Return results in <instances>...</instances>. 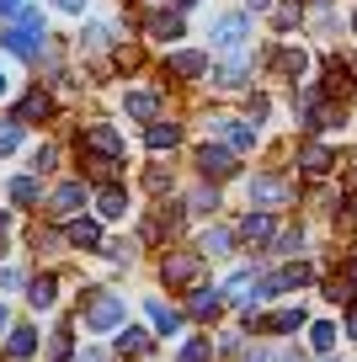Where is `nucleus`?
<instances>
[{
	"mask_svg": "<svg viewBox=\"0 0 357 362\" xmlns=\"http://www.w3.org/2000/svg\"><path fill=\"white\" fill-rule=\"evenodd\" d=\"M86 325L91 330H118V325H123V293L91 288V293H86Z\"/></svg>",
	"mask_w": 357,
	"mask_h": 362,
	"instance_id": "f257e3e1",
	"label": "nucleus"
},
{
	"mask_svg": "<svg viewBox=\"0 0 357 362\" xmlns=\"http://www.w3.org/2000/svg\"><path fill=\"white\" fill-rule=\"evenodd\" d=\"M80 149H86L91 160H123V134L107 123H91L86 134H80Z\"/></svg>",
	"mask_w": 357,
	"mask_h": 362,
	"instance_id": "f03ea898",
	"label": "nucleus"
},
{
	"mask_svg": "<svg viewBox=\"0 0 357 362\" xmlns=\"http://www.w3.org/2000/svg\"><path fill=\"white\" fill-rule=\"evenodd\" d=\"M198 272H203V250H176V256L160 261V277H166V288L198 283Z\"/></svg>",
	"mask_w": 357,
	"mask_h": 362,
	"instance_id": "7ed1b4c3",
	"label": "nucleus"
},
{
	"mask_svg": "<svg viewBox=\"0 0 357 362\" xmlns=\"http://www.w3.org/2000/svg\"><path fill=\"white\" fill-rule=\"evenodd\" d=\"M198 176H203V181H224V176H234V149H224V144H203V149H198Z\"/></svg>",
	"mask_w": 357,
	"mask_h": 362,
	"instance_id": "20e7f679",
	"label": "nucleus"
},
{
	"mask_svg": "<svg viewBox=\"0 0 357 362\" xmlns=\"http://www.w3.org/2000/svg\"><path fill=\"white\" fill-rule=\"evenodd\" d=\"M208 128L230 139V149H234V155L256 144V123H246V117H224V112H213V117H208Z\"/></svg>",
	"mask_w": 357,
	"mask_h": 362,
	"instance_id": "39448f33",
	"label": "nucleus"
},
{
	"mask_svg": "<svg viewBox=\"0 0 357 362\" xmlns=\"http://www.w3.org/2000/svg\"><path fill=\"white\" fill-rule=\"evenodd\" d=\"M80 208H86V187H80V181H59L54 197H48V214L54 218H80Z\"/></svg>",
	"mask_w": 357,
	"mask_h": 362,
	"instance_id": "423d86ee",
	"label": "nucleus"
},
{
	"mask_svg": "<svg viewBox=\"0 0 357 362\" xmlns=\"http://www.w3.org/2000/svg\"><path fill=\"white\" fill-rule=\"evenodd\" d=\"M208 75H213V86H224V90H240V86L251 80V59L240 54V48H234V54L224 59L219 69H208Z\"/></svg>",
	"mask_w": 357,
	"mask_h": 362,
	"instance_id": "0eeeda50",
	"label": "nucleus"
},
{
	"mask_svg": "<svg viewBox=\"0 0 357 362\" xmlns=\"http://www.w3.org/2000/svg\"><path fill=\"white\" fill-rule=\"evenodd\" d=\"M288 197H293V187L283 176H251V203L278 208V203H288Z\"/></svg>",
	"mask_w": 357,
	"mask_h": 362,
	"instance_id": "6e6552de",
	"label": "nucleus"
},
{
	"mask_svg": "<svg viewBox=\"0 0 357 362\" xmlns=\"http://www.w3.org/2000/svg\"><path fill=\"white\" fill-rule=\"evenodd\" d=\"M0 43L11 48L16 59H33V64H38V54H43V33H27V27H6Z\"/></svg>",
	"mask_w": 357,
	"mask_h": 362,
	"instance_id": "1a4fd4ad",
	"label": "nucleus"
},
{
	"mask_svg": "<svg viewBox=\"0 0 357 362\" xmlns=\"http://www.w3.org/2000/svg\"><path fill=\"white\" fill-rule=\"evenodd\" d=\"M64 240L75 250H96L101 245V224L96 218H64Z\"/></svg>",
	"mask_w": 357,
	"mask_h": 362,
	"instance_id": "9d476101",
	"label": "nucleus"
},
{
	"mask_svg": "<svg viewBox=\"0 0 357 362\" xmlns=\"http://www.w3.org/2000/svg\"><path fill=\"white\" fill-rule=\"evenodd\" d=\"M272 235H278V218L272 214H246L240 218V240H246V245H267Z\"/></svg>",
	"mask_w": 357,
	"mask_h": 362,
	"instance_id": "9b49d317",
	"label": "nucleus"
},
{
	"mask_svg": "<svg viewBox=\"0 0 357 362\" xmlns=\"http://www.w3.org/2000/svg\"><path fill=\"white\" fill-rule=\"evenodd\" d=\"M246 33H251V16H224V22L213 27V43H219V48H240Z\"/></svg>",
	"mask_w": 357,
	"mask_h": 362,
	"instance_id": "f8f14e48",
	"label": "nucleus"
},
{
	"mask_svg": "<svg viewBox=\"0 0 357 362\" xmlns=\"http://www.w3.org/2000/svg\"><path fill=\"white\" fill-rule=\"evenodd\" d=\"M304 69H310L304 48H278V54H272V75H283V80H299Z\"/></svg>",
	"mask_w": 357,
	"mask_h": 362,
	"instance_id": "ddd939ff",
	"label": "nucleus"
},
{
	"mask_svg": "<svg viewBox=\"0 0 357 362\" xmlns=\"http://www.w3.org/2000/svg\"><path fill=\"white\" fill-rule=\"evenodd\" d=\"M166 69H171V75H208V59H203V54H192V48H176V54H166Z\"/></svg>",
	"mask_w": 357,
	"mask_h": 362,
	"instance_id": "4468645a",
	"label": "nucleus"
},
{
	"mask_svg": "<svg viewBox=\"0 0 357 362\" xmlns=\"http://www.w3.org/2000/svg\"><path fill=\"white\" fill-rule=\"evenodd\" d=\"M33 351H38V330L33 325H16L11 336H6V357H11V362H27Z\"/></svg>",
	"mask_w": 357,
	"mask_h": 362,
	"instance_id": "2eb2a0df",
	"label": "nucleus"
},
{
	"mask_svg": "<svg viewBox=\"0 0 357 362\" xmlns=\"http://www.w3.org/2000/svg\"><path fill=\"white\" fill-rule=\"evenodd\" d=\"M96 214H101V218H123V214H128V192L118 187V181H107V187H101V197H96Z\"/></svg>",
	"mask_w": 357,
	"mask_h": 362,
	"instance_id": "dca6fc26",
	"label": "nucleus"
},
{
	"mask_svg": "<svg viewBox=\"0 0 357 362\" xmlns=\"http://www.w3.org/2000/svg\"><path fill=\"white\" fill-rule=\"evenodd\" d=\"M48 112H54V96H48V90H27V96H22V102H16V117H22V123H33V117H48Z\"/></svg>",
	"mask_w": 357,
	"mask_h": 362,
	"instance_id": "f3484780",
	"label": "nucleus"
},
{
	"mask_svg": "<svg viewBox=\"0 0 357 362\" xmlns=\"http://www.w3.org/2000/svg\"><path fill=\"white\" fill-rule=\"evenodd\" d=\"M123 107H128V117H139V123H155V117H160V96H155V90H134Z\"/></svg>",
	"mask_w": 357,
	"mask_h": 362,
	"instance_id": "a211bd4d",
	"label": "nucleus"
},
{
	"mask_svg": "<svg viewBox=\"0 0 357 362\" xmlns=\"http://www.w3.org/2000/svg\"><path fill=\"white\" fill-rule=\"evenodd\" d=\"M299 325H304V309H272V315L261 320V330H272V336H293Z\"/></svg>",
	"mask_w": 357,
	"mask_h": 362,
	"instance_id": "6ab92c4d",
	"label": "nucleus"
},
{
	"mask_svg": "<svg viewBox=\"0 0 357 362\" xmlns=\"http://www.w3.org/2000/svg\"><path fill=\"white\" fill-rule=\"evenodd\" d=\"M299 165H304V176H325V170L336 165V155H331V149H325V144H304Z\"/></svg>",
	"mask_w": 357,
	"mask_h": 362,
	"instance_id": "aec40b11",
	"label": "nucleus"
},
{
	"mask_svg": "<svg viewBox=\"0 0 357 362\" xmlns=\"http://www.w3.org/2000/svg\"><path fill=\"white\" fill-rule=\"evenodd\" d=\"M230 245H234V229H203V235H198L203 256H230Z\"/></svg>",
	"mask_w": 357,
	"mask_h": 362,
	"instance_id": "412c9836",
	"label": "nucleus"
},
{
	"mask_svg": "<svg viewBox=\"0 0 357 362\" xmlns=\"http://www.w3.org/2000/svg\"><path fill=\"white\" fill-rule=\"evenodd\" d=\"M219 304H224L219 288H192V298H187V309H192L198 320H213V315H219Z\"/></svg>",
	"mask_w": 357,
	"mask_h": 362,
	"instance_id": "4be33fe9",
	"label": "nucleus"
},
{
	"mask_svg": "<svg viewBox=\"0 0 357 362\" xmlns=\"http://www.w3.org/2000/svg\"><path fill=\"white\" fill-rule=\"evenodd\" d=\"M144 315H149V325H155V330H166V336H171V330H181V315H176L171 304H160V298H149V304H144Z\"/></svg>",
	"mask_w": 357,
	"mask_h": 362,
	"instance_id": "5701e85b",
	"label": "nucleus"
},
{
	"mask_svg": "<svg viewBox=\"0 0 357 362\" xmlns=\"http://www.w3.org/2000/svg\"><path fill=\"white\" fill-rule=\"evenodd\" d=\"M144 144H149V149H176V144H181V128H176V123H149Z\"/></svg>",
	"mask_w": 357,
	"mask_h": 362,
	"instance_id": "b1692460",
	"label": "nucleus"
},
{
	"mask_svg": "<svg viewBox=\"0 0 357 362\" xmlns=\"http://www.w3.org/2000/svg\"><path fill=\"white\" fill-rule=\"evenodd\" d=\"M144 33L149 37H181V16L176 11H160V16H149V22H144Z\"/></svg>",
	"mask_w": 357,
	"mask_h": 362,
	"instance_id": "393cba45",
	"label": "nucleus"
},
{
	"mask_svg": "<svg viewBox=\"0 0 357 362\" xmlns=\"http://www.w3.org/2000/svg\"><path fill=\"white\" fill-rule=\"evenodd\" d=\"M27 304H33V309H48V304H54V277H48V272L27 283Z\"/></svg>",
	"mask_w": 357,
	"mask_h": 362,
	"instance_id": "a878e982",
	"label": "nucleus"
},
{
	"mask_svg": "<svg viewBox=\"0 0 357 362\" xmlns=\"http://www.w3.org/2000/svg\"><path fill=\"white\" fill-rule=\"evenodd\" d=\"M11 203H16V208H33V203H38V170L11 181Z\"/></svg>",
	"mask_w": 357,
	"mask_h": 362,
	"instance_id": "bb28decb",
	"label": "nucleus"
},
{
	"mask_svg": "<svg viewBox=\"0 0 357 362\" xmlns=\"http://www.w3.org/2000/svg\"><path fill=\"white\" fill-rule=\"evenodd\" d=\"M112 346L128 351V357H134V351H149V330H123V336H112Z\"/></svg>",
	"mask_w": 357,
	"mask_h": 362,
	"instance_id": "cd10ccee",
	"label": "nucleus"
},
{
	"mask_svg": "<svg viewBox=\"0 0 357 362\" xmlns=\"http://www.w3.org/2000/svg\"><path fill=\"white\" fill-rule=\"evenodd\" d=\"M16 144H22V117H6L0 123V155H11Z\"/></svg>",
	"mask_w": 357,
	"mask_h": 362,
	"instance_id": "c85d7f7f",
	"label": "nucleus"
},
{
	"mask_svg": "<svg viewBox=\"0 0 357 362\" xmlns=\"http://www.w3.org/2000/svg\"><path fill=\"white\" fill-rule=\"evenodd\" d=\"M181 362H213V346H208V336L187 341V346H181Z\"/></svg>",
	"mask_w": 357,
	"mask_h": 362,
	"instance_id": "c756f323",
	"label": "nucleus"
},
{
	"mask_svg": "<svg viewBox=\"0 0 357 362\" xmlns=\"http://www.w3.org/2000/svg\"><path fill=\"white\" fill-rule=\"evenodd\" d=\"M299 245H304V240H299V229H293V235H272V250H278V256H293Z\"/></svg>",
	"mask_w": 357,
	"mask_h": 362,
	"instance_id": "7c9ffc66",
	"label": "nucleus"
},
{
	"mask_svg": "<svg viewBox=\"0 0 357 362\" xmlns=\"http://www.w3.org/2000/svg\"><path fill=\"white\" fill-rule=\"evenodd\" d=\"M187 208H198V214H213L219 208V197H213V187H203V192H192V203Z\"/></svg>",
	"mask_w": 357,
	"mask_h": 362,
	"instance_id": "2f4dec72",
	"label": "nucleus"
},
{
	"mask_svg": "<svg viewBox=\"0 0 357 362\" xmlns=\"http://www.w3.org/2000/svg\"><path fill=\"white\" fill-rule=\"evenodd\" d=\"M310 336H314V351H331L336 346V325H314Z\"/></svg>",
	"mask_w": 357,
	"mask_h": 362,
	"instance_id": "473e14b6",
	"label": "nucleus"
},
{
	"mask_svg": "<svg viewBox=\"0 0 357 362\" xmlns=\"http://www.w3.org/2000/svg\"><path fill=\"white\" fill-rule=\"evenodd\" d=\"M16 27H27V33H43V37H48V27H43V16H38V11H33V6H27V11H22V16H16Z\"/></svg>",
	"mask_w": 357,
	"mask_h": 362,
	"instance_id": "72a5a7b5",
	"label": "nucleus"
},
{
	"mask_svg": "<svg viewBox=\"0 0 357 362\" xmlns=\"http://www.w3.org/2000/svg\"><path fill=\"white\" fill-rule=\"evenodd\" d=\"M86 43H91V48H107V43H112V27H91Z\"/></svg>",
	"mask_w": 357,
	"mask_h": 362,
	"instance_id": "f704fd0d",
	"label": "nucleus"
},
{
	"mask_svg": "<svg viewBox=\"0 0 357 362\" xmlns=\"http://www.w3.org/2000/svg\"><path fill=\"white\" fill-rule=\"evenodd\" d=\"M149 192H171V170H149Z\"/></svg>",
	"mask_w": 357,
	"mask_h": 362,
	"instance_id": "c9c22d12",
	"label": "nucleus"
},
{
	"mask_svg": "<svg viewBox=\"0 0 357 362\" xmlns=\"http://www.w3.org/2000/svg\"><path fill=\"white\" fill-rule=\"evenodd\" d=\"M48 165H54V144H43V149L33 155V170H48Z\"/></svg>",
	"mask_w": 357,
	"mask_h": 362,
	"instance_id": "e433bc0d",
	"label": "nucleus"
},
{
	"mask_svg": "<svg viewBox=\"0 0 357 362\" xmlns=\"http://www.w3.org/2000/svg\"><path fill=\"white\" fill-rule=\"evenodd\" d=\"M22 11H27V0H0V16H11V22H16Z\"/></svg>",
	"mask_w": 357,
	"mask_h": 362,
	"instance_id": "4c0bfd02",
	"label": "nucleus"
},
{
	"mask_svg": "<svg viewBox=\"0 0 357 362\" xmlns=\"http://www.w3.org/2000/svg\"><path fill=\"white\" fill-rule=\"evenodd\" d=\"M299 22V6H278V27H293Z\"/></svg>",
	"mask_w": 357,
	"mask_h": 362,
	"instance_id": "58836bf2",
	"label": "nucleus"
},
{
	"mask_svg": "<svg viewBox=\"0 0 357 362\" xmlns=\"http://www.w3.org/2000/svg\"><path fill=\"white\" fill-rule=\"evenodd\" d=\"M59 11H69V16H75V11H86V0H59Z\"/></svg>",
	"mask_w": 357,
	"mask_h": 362,
	"instance_id": "ea45409f",
	"label": "nucleus"
},
{
	"mask_svg": "<svg viewBox=\"0 0 357 362\" xmlns=\"http://www.w3.org/2000/svg\"><path fill=\"white\" fill-rule=\"evenodd\" d=\"M346 283H352V298H357V261L346 267Z\"/></svg>",
	"mask_w": 357,
	"mask_h": 362,
	"instance_id": "a19ab883",
	"label": "nucleus"
},
{
	"mask_svg": "<svg viewBox=\"0 0 357 362\" xmlns=\"http://www.w3.org/2000/svg\"><path fill=\"white\" fill-rule=\"evenodd\" d=\"M6 229H11V214H6V208H0V240H6Z\"/></svg>",
	"mask_w": 357,
	"mask_h": 362,
	"instance_id": "79ce46f5",
	"label": "nucleus"
},
{
	"mask_svg": "<svg viewBox=\"0 0 357 362\" xmlns=\"http://www.w3.org/2000/svg\"><path fill=\"white\" fill-rule=\"evenodd\" d=\"M80 362H107V357H101V351H80Z\"/></svg>",
	"mask_w": 357,
	"mask_h": 362,
	"instance_id": "37998d69",
	"label": "nucleus"
},
{
	"mask_svg": "<svg viewBox=\"0 0 357 362\" xmlns=\"http://www.w3.org/2000/svg\"><path fill=\"white\" fill-rule=\"evenodd\" d=\"M346 330H352V336H357V304H352V315H346Z\"/></svg>",
	"mask_w": 357,
	"mask_h": 362,
	"instance_id": "c03bdc74",
	"label": "nucleus"
},
{
	"mask_svg": "<svg viewBox=\"0 0 357 362\" xmlns=\"http://www.w3.org/2000/svg\"><path fill=\"white\" fill-rule=\"evenodd\" d=\"M246 6H251V11H267V6H272V0H246Z\"/></svg>",
	"mask_w": 357,
	"mask_h": 362,
	"instance_id": "a18cd8bd",
	"label": "nucleus"
},
{
	"mask_svg": "<svg viewBox=\"0 0 357 362\" xmlns=\"http://www.w3.org/2000/svg\"><path fill=\"white\" fill-rule=\"evenodd\" d=\"M6 325H11V315H6V304H0V336H6Z\"/></svg>",
	"mask_w": 357,
	"mask_h": 362,
	"instance_id": "49530a36",
	"label": "nucleus"
},
{
	"mask_svg": "<svg viewBox=\"0 0 357 362\" xmlns=\"http://www.w3.org/2000/svg\"><path fill=\"white\" fill-rule=\"evenodd\" d=\"M6 90H11V86H6V69H0V96H6Z\"/></svg>",
	"mask_w": 357,
	"mask_h": 362,
	"instance_id": "de8ad7c7",
	"label": "nucleus"
},
{
	"mask_svg": "<svg viewBox=\"0 0 357 362\" xmlns=\"http://www.w3.org/2000/svg\"><path fill=\"white\" fill-rule=\"evenodd\" d=\"M176 6H181V11H187V6H198V0H176Z\"/></svg>",
	"mask_w": 357,
	"mask_h": 362,
	"instance_id": "09e8293b",
	"label": "nucleus"
},
{
	"mask_svg": "<svg viewBox=\"0 0 357 362\" xmlns=\"http://www.w3.org/2000/svg\"><path fill=\"white\" fill-rule=\"evenodd\" d=\"M346 69H352V80H357V59H352V64H346Z\"/></svg>",
	"mask_w": 357,
	"mask_h": 362,
	"instance_id": "8fccbe9b",
	"label": "nucleus"
},
{
	"mask_svg": "<svg viewBox=\"0 0 357 362\" xmlns=\"http://www.w3.org/2000/svg\"><path fill=\"white\" fill-rule=\"evenodd\" d=\"M352 27H357V16H352Z\"/></svg>",
	"mask_w": 357,
	"mask_h": 362,
	"instance_id": "3c124183",
	"label": "nucleus"
},
{
	"mask_svg": "<svg viewBox=\"0 0 357 362\" xmlns=\"http://www.w3.org/2000/svg\"><path fill=\"white\" fill-rule=\"evenodd\" d=\"M352 208H357V203H352ZM352 218H357V214H352Z\"/></svg>",
	"mask_w": 357,
	"mask_h": 362,
	"instance_id": "603ef678",
	"label": "nucleus"
}]
</instances>
